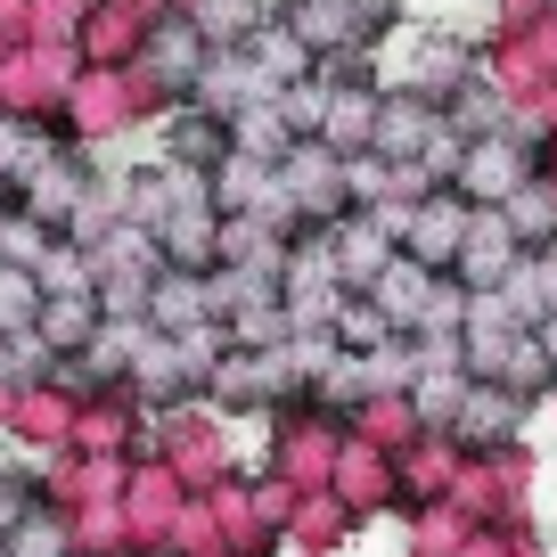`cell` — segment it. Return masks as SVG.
I'll list each match as a JSON object with an SVG mask.
<instances>
[{"label":"cell","instance_id":"obj_7","mask_svg":"<svg viewBox=\"0 0 557 557\" xmlns=\"http://www.w3.org/2000/svg\"><path fill=\"white\" fill-rule=\"evenodd\" d=\"M508 213H517L524 230H549L557 222V197L549 189H517V197H508Z\"/></svg>","mask_w":557,"mask_h":557},{"label":"cell","instance_id":"obj_3","mask_svg":"<svg viewBox=\"0 0 557 557\" xmlns=\"http://www.w3.org/2000/svg\"><path fill=\"white\" fill-rule=\"evenodd\" d=\"M426 139H435V107H385L377 115V148H394V157H410Z\"/></svg>","mask_w":557,"mask_h":557},{"label":"cell","instance_id":"obj_6","mask_svg":"<svg viewBox=\"0 0 557 557\" xmlns=\"http://www.w3.org/2000/svg\"><path fill=\"white\" fill-rule=\"evenodd\" d=\"M189 25L197 34H246V25H255V0H189Z\"/></svg>","mask_w":557,"mask_h":557},{"label":"cell","instance_id":"obj_5","mask_svg":"<svg viewBox=\"0 0 557 557\" xmlns=\"http://www.w3.org/2000/svg\"><path fill=\"white\" fill-rule=\"evenodd\" d=\"M459 426H468L475 443H492V435H508V426H517V401H508V394H475L468 410H459Z\"/></svg>","mask_w":557,"mask_h":557},{"label":"cell","instance_id":"obj_8","mask_svg":"<svg viewBox=\"0 0 557 557\" xmlns=\"http://www.w3.org/2000/svg\"><path fill=\"white\" fill-rule=\"evenodd\" d=\"M9 557H58V533H50V517H25L17 524V549Z\"/></svg>","mask_w":557,"mask_h":557},{"label":"cell","instance_id":"obj_10","mask_svg":"<svg viewBox=\"0 0 557 557\" xmlns=\"http://www.w3.org/2000/svg\"><path fill=\"white\" fill-rule=\"evenodd\" d=\"M541 345H549V352H557V320H549V329H541Z\"/></svg>","mask_w":557,"mask_h":557},{"label":"cell","instance_id":"obj_4","mask_svg":"<svg viewBox=\"0 0 557 557\" xmlns=\"http://www.w3.org/2000/svg\"><path fill=\"white\" fill-rule=\"evenodd\" d=\"M34 312H41V287L25 271H0V336H9V329H34Z\"/></svg>","mask_w":557,"mask_h":557},{"label":"cell","instance_id":"obj_1","mask_svg":"<svg viewBox=\"0 0 557 557\" xmlns=\"http://www.w3.org/2000/svg\"><path fill=\"white\" fill-rule=\"evenodd\" d=\"M517 189H524L517 148H508L500 132H492V139H475V148H468V197H517Z\"/></svg>","mask_w":557,"mask_h":557},{"label":"cell","instance_id":"obj_2","mask_svg":"<svg viewBox=\"0 0 557 557\" xmlns=\"http://www.w3.org/2000/svg\"><path fill=\"white\" fill-rule=\"evenodd\" d=\"M410 255L418 262H443V255H459V206H426L410 222Z\"/></svg>","mask_w":557,"mask_h":557},{"label":"cell","instance_id":"obj_9","mask_svg":"<svg viewBox=\"0 0 557 557\" xmlns=\"http://www.w3.org/2000/svg\"><path fill=\"white\" fill-rule=\"evenodd\" d=\"M25 517H41V508L25 500V484H0V533H17Z\"/></svg>","mask_w":557,"mask_h":557}]
</instances>
